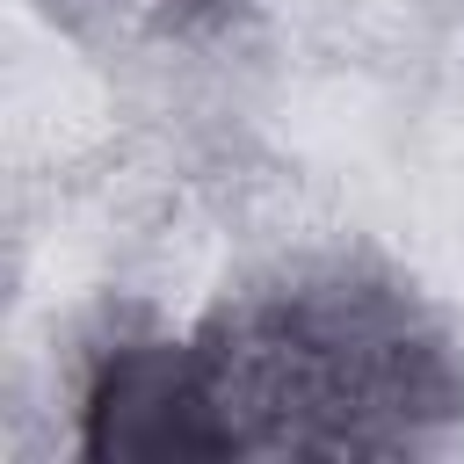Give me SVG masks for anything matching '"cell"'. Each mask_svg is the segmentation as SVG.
<instances>
[{
	"instance_id": "1",
	"label": "cell",
	"mask_w": 464,
	"mask_h": 464,
	"mask_svg": "<svg viewBox=\"0 0 464 464\" xmlns=\"http://www.w3.org/2000/svg\"><path fill=\"white\" fill-rule=\"evenodd\" d=\"M203 457L225 450H370L435 413V362L399 326L355 312H268L218 348H188Z\"/></svg>"
}]
</instances>
